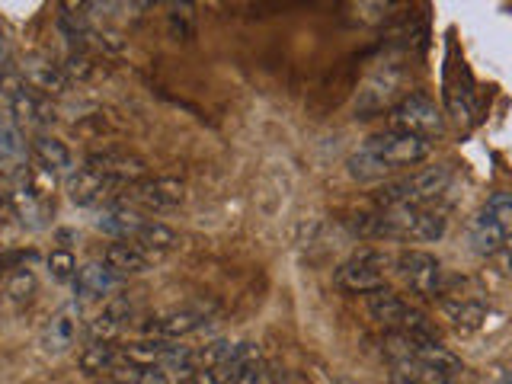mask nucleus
I'll list each match as a JSON object with an SVG mask.
<instances>
[{"label": "nucleus", "instance_id": "nucleus-1", "mask_svg": "<svg viewBox=\"0 0 512 384\" xmlns=\"http://www.w3.org/2000/svg\"><path fill=\"white\" fill-rule=\"evenodd\" d=\"M429 157V141L423 138H413L404 132H384L368 138L362 148L346 160L349 176L359 183H372L388 176L397 167H413L420 160Z\"/></svg>", "mask_w": 512, "mask_h": 384}, {"label": "nucleus", "instance_id": "nucleus-2", "mask_svg": "<svg viewBox=\"0 0 512 384\" xmlns=\"http://www.w3.org/2000/svg\"><path fill=\"white\" fill-rule=\"evenodd\" d=\"M362 234L391 240H439L445 234V218L429 208H384L381 215L362 221Z\"/></svg>", "mask_w": 512, "mask_h": 384}, {"label": "nucleus", "instance_id": "nucleus-3", "mask_svg": "<svg viewBox=\"0 0 512 384\" xmlns=\"http://www.w3.org/2000/svg\"><path fill=\"white\" fill-rule=\"evenodd\" d=\"M52 189H55V173H48L39 164L23 167L16 173L10 205L26 228H45L48 224V218H52Z\"/></svg>", "mask_w": 512, "mask_h": 384}, {"label": "nucleus", "instance_id": "nucleus-4", "mask_svg": "<svg viewBox=\"0 0 512 384\" xmlns=\"http://www.w3.org/2000/svg\"><path fill=\"white\" fill-rule=\"evenodd\" d=\"M452 180V170L448 167H429L404 180H394L388 186H381L378 192V205L381 208H423L429 199H436L439 192Z\"/></svg>", "mask_w": 512, "mask_h": 384}, {"label": "nucleus", "instance_id": "nucleus-5", "mask_svg": "<svg viewBox=\"0 0 512 384\" xmlns=\"http://www.w3.org/2000/svg\"><path fill=\"white\" fill-rule=\"evenodd\" d=\"M394 260L381 250H359L352 260H346L336 269V288H343L349 295H375L384 292L388 282V266Z\"/></svg>", "mask_w": 512, "mask_h": 384}, {"label": "nucleus", "instance_id": "nucleus-6", "mask_svg": "<svg viewBox=\"0 0 512 384\" xmlns=\"http://www.w3.org/2000/svg\"><path fill=\"white\" fill-rule=\"evenodd\" d=\"M391 132H404L413 138H439L445 132V119L442 112L436 109V103L429 100L423 93H410L404 96L394 109H391Z\"/></svg>", "mask_w": 512, "mask_h": 384}, {"label": "nucleus", "instance_id": "nucleus-7", "mask_svg": "<svg viewBox=\"0 0 512 384\" xmlns=\"http://www.w3.org/2000/svg\"><path fill=\"white\" fill-rule=\"evenodd\" d=\"M125 205L144 208V212H173L186 199V186L173 176H157V180H141L135 186H128L122 196Z\"/></svg>", "mask_w": 512, "mask_h": 384}, {"label": "nucleus", "instance_id": "nucleus-8", "mask_svg": "<svg viewBox=\"0 0 512 384\" xmlns=\"http://www.w3.org/2000/svg\"><path fill=\"white\" fill-rule=\"evenodd\" d=\"M368 311L378 320L381 327H388L391 333H416V336H432L429 320L410 308L404 298H397L391 292H375L372 301H368Z\"/></svg>", "mask_w": 512, "mask_h": 384}, {"label": "nucleus", "instance_id": "nucleus-9", "mask_svg": "<svg viewBox=\"0 0 512 384\" xmlns=\"http://www.w3.org/2000/svg\"><path fill=\"white\" fill-rule=\"evenodd\" d=\"M400 279H404V285L410 288L413 295L420 298H436L442 292V266L432 253L426 250H404L397 253L394 260Z\"/></svg>", "mask_w": 512, "mask_h": 384}, {"label": "nucleus", "instance_id": "nucleus-10", "mask_svg": "<svg viewBox=\"0 0 512 384\" xmlns=\"http://www.w3.org/2000/svg\"><path fill=\"white\" fill-rule=\"evenodd\" d=\"M407 87V74L400 68H384L375 71L372 77L365 80V87L359 90V100H356V112L359 119H372L384 109H394V100Z\"/></svg>", "mask_w": 512, "mask_h": 384}, {"label": "nucleus", "instance_id": "nucleus-11", "mask_svg": "<svg viewBox=\"0 0 512 384\" xmlns=\"http://www.w3.org/2000/svg\"><path fill=\"white\" fill-rule=\"evenodd\" d=\"M93 173H100L106 183H112L119 192H125L128 186H135L144 180V173H148V164H144L141 157L128 154V151H103V154H93L87 157V164Z\"/></svg>", "mask_w": 512, "mask_h": 384}, {"label": "nucleus", "instance_id": "nucleus-12", "mask_svg": "<svg viewBox=\"0 0 512 384\" xmlns=\"http://www.w3.org/2000/svg\"><path fill=\"white\" fill-rule=\"evenodd\" d=\"M212 311H215L212 304H186V308H176V311L154 317L144 330H148L154 340H180V336L199 330Z\"/></svg>", "mask_w": 512, "mask_h": 384}, {"label": "nucleus", "instance_id": "nucleus-13", "mask_svg": "<svg viewBox=\"0 0 512 384\" xmlns=\"http://www.w3.org/2000/svg\"><path fill=\"white\" fill-rule=\"evenodd\" d=\"M231 356H234L231 343H224V340L208 343L202 352L192 356V365H189L192 384H228L231 381Z\"/></svg>", "mask_w": 512, "mask_h": 384}, {"label": "nucleus", "instance_id": "nucleus-14", "mask_svg": "<svg viewBox=\"0 0 512 384\" xmlns=\"http://www.w3.org/2000/svg\"><path fill=\"white\" fill-rule=\"evenodd\" d=\"M20 71H23L26 84L36 90V93L48 96V100H52V96L68 93V87H71V77L64 74V68H61L58 61H52V58L36 55V58H29Z\"/></svg>", "mask_w": 512, "mask_h": 384}, {"label": "nucleus", "instance_id": "nucleus-15", "mask_svg": "<svg viewBox=\"0 0 512 384\" xmlns=\"http://www.w3.org/2000/svg\"><path fill=\"white\" fill-rule=\"evenodd\" d=\"M128 317H132V301H128L125 295H112L103 304V311L90 320V327H87L90 343H112L122 333Z\"/></svg>", "mask_w": 512, "mask_h": 384}, {"label": "nucleus", "instance_id": "nucleus-16", "mask_svg": "<svg viewBox=\"0 0 512 384\" xmlns=\"http://www.w3.org/2000/svg\"><path fill=\"white\" fill-rule=\"evenodd\" d=\"M77 336H80V304H64L45 324L42 343L48 352H64L74 346Z\"/></svg>", "mask_w": 512, "mask_h": 384}, {"label": "nucleus", "instance_id": "nucleus-17", "mask_svg": "<svg viewBox=\"0 0 512 384\" xmlns=\"http://www.w3.org/2000/svg\"><path fill=\"white\" fill-rule=\"evenodd\" d=\"M119 285V276L103 263H87L77 269V279H74V292L80 301H100L106 298L112 288Z\"/></svg>", "mask_w": 512, "mask_h": 384}, {"label": "nucleus", "instance_id": "nucleus-18", "mask_svg": "<svg viewBox=\"0 0 512 384\" xmlns=\"http://www.w3.org/2000/svg\"><path fill=\"white\" fill-rule=\"evenodd\" d=\"M68 196H71L74 205L87 208V205H96V202H103L109 196H122V192L112 183H106L100 173H93L90 167H80L68 180Z\"/></svg>", "mask_w": 512, "mask_h": 384}, {"label": "nucleus", "instance_id": "nucleus-19", "mask_svg": "<svg viewBox=\"0 0 512 384\" xmlns=\"http://www.w3.org/2000/svg\"><path fill=\"white\" fill-rule=\"evenodd\" d=\"M23 128L13 122L10 112H0V173H20L26 164Z\"/></svg>", "mask_w": 512, "mask_h": 384}, {"label": "nucleus", "instance_id": "nucleus-20", "mask_svg": "<svg viewBox=\"0 0 512 384\" xmlns=\"http://www.w3.org/2000/svg\"><path fill=\"white\" fill-rule=\"evenodd\" d=\"M103 260L116 276H135V272H144L151 263H157L151 253H144L138 244H132V240H116V244H109Z\"/></svg>", "mask_w": 512, "mask_h": 384}, {"label": "nucleus", "instance_id": "nucleus-21", "mask_svg": "<svg viewBox=\"0 0 512 384\" xmlns=\"http://www.w3.org/2000/svg\"><path fill=\"white\" fill-rule=\"evenodd\" d=\"M96 224H100V231L112 234L116 240H132L144 228V218H141L138 208H132V205H125L122 199H116L100 215V221H96Z\"/></svg>", "mask_w": 512, "mask_h": 384}, {"label": "nucleus", "instance_id": "nucleus-22", "mask_svg": "<svg viewBox=\"0 0 512 384\" xmlns=\"http://www.w3.org/2000/svg\"><path fill=\"white\" fill-rule=\"evenodd\" d=\"M32 157H36V164L45 167L48 173H64V170H71V151H68V144L52 138V135H36L32 138Z\"/></svg>", "mask_w": 512, "mask_h": 384}, {"label": "nucleus", "instance_id": "nucleus-23", "mask_svg": "<svg viewBox=\"0 0 512 384\" xmlns=\"http://www.w3.org/2000/svg\"><path fill=\"white\" fill-rule=\"evenodd\" d=\"M132 244H138L144 253H151L154 260H160V256L176 247V231L160 221H144V228L132 237Z\"/></svg>", "mask_w": 512, "mask_h": 384}, {"label": "nucleus", "instance_id": "nucleus-24", "mask_svg": "<svg viewBox=\"0 0 512 384\" xmlns=\"http://www.w3.org/2000/svg\"><path fill=\"white\" fill-rule=\"evenodd\" d=\"M391 384H452V375L429 362H397Z\"/></svg>", "mask_w": 512, "mask_h": 384}, {"label": "nucleus", "instance_id": "nucleus-25", "mask_svg": "<svg viewBox=\"0 0 512 384\" xmlns=\"http://www.w3.org/2000/svg\"><path fill=\"white\" fill-rule=\"evenodd\" d=\"M471 240H474V250H477V253H484V256H490V260L509 244V237L503 234V228H500V224H496L490 215H480V218L474 221Z\"/></svg>", "mask_w": 512, "mask_h": 384}, {"label": "nucleus", "instance_id": "nucleus-26", "mask_svg": "<svg viewBox=\"0 0 512 384\" xmlns=\"http://www.w3.org/2000/svg\"><path fill=\"white\" fill-rule=\"evenodd\" d=\"M125 356L112 346V343H90L84 352H80V368H84L87 375H109L112 368H116Z\"/></svg>", "mask_w": 512, "mask_h": 384}, {"label": "nucleus", "instance_id": "nucleus-27", "mask_svg": "<svg viewBox=\"0 0 512 384\" xmlns=\"http://www.w3.org/2000/svg\"><path fill=\"white\" fill-rule=\"evenodd\" d=\"M167 32H170L173 42H189L192 36H196V7L192 4H170Z\"/></svg>", "mask_w": 512, "mask_h": 384}, {"label": "nucleus", "instance_id": "nucleus-28", "mask_svg": "<svg viewBox=\"0 0 512 384\" xmlns=\"http://www.w3.org/2000/svg\"><path fill=\"white\" fill-rule=\"evenodd\" d=\"M231 384H276V375H272L266 359H253V362H244L234 368Z\"/></svg>", "mask_w": 512, "mask_h": 384}, {"label": "nucleus", "instance_id": "nucleus-29", "mask_svg": "<svg viewBox=\"0 0 512 384\" xmlns=\"http://www.w3.org/2000/svg\"><path fill=\"white\" fill-rule=\"evenodd\" d=\"M61 68H64V74H68L71 80H74V77H77V80H87V77L96 71V61H93V55L87 52V48H71V52L64 55Z\"/></svg>", "mask_w": 512, "mask_h": 384}, {"label": "nucleus", "instance_id": "nucleus-30", "mask_svg": "<svg viewBox=\"0 0 512 384\" xmlns=\"http://www.w3.org/2000/svg\"><path fill=\"white\" fill-rule=\"evenodd\" d=\"M484 215H490L503 228V234L512 240V196H506V192H496V196H490Z\"/></svg>", "mask_w": 512, "mask_h": 384}, {"label": "nucleus", "instance_id": "nucleus-31", "mask_svg": "<svg viewBox=\"0 0 512 384\" xmlns=\"http://www.w3.org/2000/svg\"><path fill=\"white\" fill-rule=\"evenodd\" d=\"M48 272H52L55 282H74L77 279V260L71 250H52L48 256Z\"/></svg>", "mask_w": 512, "mask_h": 384}, {"label": "nucleus", "instance_id": "nucleus-32", "mask_svg": "<svg viewBox=\"0 0 512 384\" xmlns=\"http://www.w3.org/2000/svg\"><path fill=\"white\" fill-rule=\"evenodd\" d=\"M452 317H455V327L458 330H477L480 324H484V304H477V301H464L461 308H452Z\"/></svg>", "mask_w": 512, "mask_h": 384}, {"label": "nucleus", "instance_id": "nucleus-33", "mask_svg": "<svg viewBox=\"0 0 512 384\" xmlns=\"http://www.w3.org/2000/svg\"><path fill=\"white\" fill-rule=\"evenodd\" d=\"M7 292L13 301H20L26 304L32 295H36V276H32L29 269H16L13 276H10V285H7Z\"/></svg>", "mask_w": 512, "mask_h": 384}, {"label": "nucleus", "instance_id": "nucleus-34", "mask_svg": "<svg viewBox=\"0 0 512 384\" xmlns=\"http://www.w3.org/2000/svg\"><path fill=\"white\" fill-rule=\"evenodd\" d=\"M138 384H170V378L167 372H160V368H141Z\"/></svg>", "mask_w": 512, "mask_h": 384}, {"label": "nucleus", "instance_id": "nucleus-35", "mask_svg": "<svg viewBox=\"0 0 512 384\" xmlns=\"http://www.w3.org/2000/svg\"><path fill=\"white\" fill-rule=\"evenodd\" d=\"M493 260H496V266H500L503 272H512V240H509V244L500 253L493 256Z\"/></svg>", "mask_w": 512, "mask_h": 384}, {"label": "nucleus", "instance_id": "nucleus-36", "mask_svg": "<svg viewBox=\"0 0 512 384\" xmlns=\"http://www.w3.org/2000/svg\"><path fill=\"white\" fill-rule=\"evenodd\" d=\"M276 384H308L301 375H295V372H288V375H282V381H276Z\"/></svg>", "mask_w": 512, "mask_h": 384}, {"label": "nucleus", "instance_id": "nucleus-37", "mask_svg": "<svg viewBox=\"0 0 512 384\" xmlns=\"http://www.w3.org/2000/svg\"><path fill=\"white\" fill-rule=\"evenodd\" d=\"M503 384H512V378H506V381H503Z\"/></svg>", "mask_w": 512, "mask_h": 384}, {"label": "nucleus", "instance_id": "nucleus-38", "mask_svg": "<svg viewBox=\"0 0 512 384\" xmlns=\"http://www.w3.org/2000/svg\"><path fill=\"white\" fill-rule=\"evenodd\" d=\"M100 384H103V381H100Z\"/></svg>", "mask_w": 512, "mask_h": 384}]
</instances>
